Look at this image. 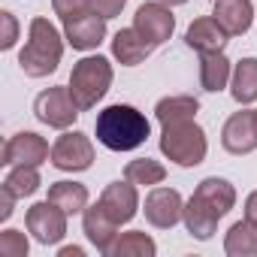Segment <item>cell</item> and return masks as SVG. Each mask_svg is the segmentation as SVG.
Segmentation results:
<instances>
[{"label": "cell", "mask_w": 257, "mask_h": 257, "mask_svg": "<svg viewBox=\"0 0 257 257\" xmlns=\"http://www.w3.org/2000/svg\"><path fill=\"white\" fill-rule=\"evenodd\" d=\"M158 254V242L146 233V230H127L115 239L109 257H155Z\"/></svg>", "instance_id": "25"}, {"label": "cell", "mask_w": 257, "mask_h": 257, "mask_svg": "<svg viewBox=\"0 0 257 257\" xmlns=\"http://www.w3.org/2000/svg\"><path fill=\"white\" fill-rule=\"evenodd\" d=\"M200 112V100L191 97V94H170V97H161L158 106H155V118L158 124H179V121H194Z\"/></svg>", "instance_id": "22"}, {"label": "cell", "mask_w": 257, "mask_h": 257, "mask_svg": "<svg viewBox=\"0 0 257 257\" xmlns=\"http://www.w3.org/2000/svg\"><path fill=\"white\" fill-rule=\"evenodd\" d=\"M124 179H131L137 188H155V185H164L167 167L155 158H137V161H127Z\"/></svg>", "instance_id": "27"}, {"label": "cell", "mask_w": 257, "mask_h": 257, "mask_svg": "<svg viewBox=\"0 0 257 257\" xmlns=\"http://www.w3.org/2000/svg\"><path fill=\"white\" fill-rule=\"evenodd\" d=\"M94 143L82 131H61V137L52 143V167L61 173H85L94 167Z\"/></svg>", "instance_id": "6"}, {"label": "cell", "mask_w": 257, "mask_h": 257, "mask_svg": "<svg viewBox=\"0 0 257 257\" xmlns=\"http://www.w3.org/2000/svg\"><path fill=\"white\" fill-rule=\"evenodd\" d=\"M94 134H97V143L109 152H134L146 146V140L152 137V124L137 106L112 103L103 112H97Z\"/></svg>", "instance_id": "1"}, {"label": "cell", "mask_w": 257, "mask_h": 257, "mask_svg": "<svg viewBox=\"0 0 257 257\" xmlns=\"http://www.w3.org/2000/svg\"><path fill=\"white\" fill-rule=\"evenodd\" d=\"M34 115L40 124L52 127V131H70V127L79 121L82 109L70 94V85H55L37 94L34 100Z\"/></svg>", "instance_id": "5"}, {"label": "cell", "mask_w": 257, "mask_h": 257, "mask_svg": "<svg viewBox=\"0 0 257 257\" xmlns=\"http://www.w3.org/2000/svg\"><path fill=\"white\" fill-rule=\"evenodd\" d=\"M242 209H245V218L257 227V191H251V194L245 197V206H242Z\"/></svg>", "instance_id": "33"}, {"label": "cell", "mask_w": 257, "mask_h": 257, "mask_svg": "<svg viewBox=\"0 0 257 257\" xmlns=\"http://www.w3.org/2000/svg\"><path fill=\"white\" fill-rule=\"evenodd\" d=\"M164 4H170V7H185L188 0H164Z\"/></svg>", "instance_id": "35"}, {"label": "cell", "mask_w": 257, "mask_h": 257, "mask_svg": "<svg viewBox=\"0 0 257 257\" xmlns=\"http://www.w3.org/2000/svg\"><path fill=\"white\" fill-rule=\"evenodd\" d=\"M118 227H121V224H118V221L103 209V203H100V200L82 212V230H85V239H88L100 254H106V257H109V251H112L115 239L121 236V233H118Z\"/></svg>", "instance_id": "13"}, {"label": "cell", "mask_w": 257, "mask_h": 257, "mask_svg": "<svg viewBox=\"0 0 257 257\" xmlns=\"http://www.w3.org/2000/svg\"><path fill=\"white\" fill-rule=\"evenodd\" d=\"M218 215L206 206V203H200L194 194L185 200V212H182V224H185V230L197 239V242H209L215 233H218Z\"/></svg>", "instance_id": "18"}, {"label": "cell", "mask_w": 257, "mask_h": 257, "mask_svg": "<svg viewBox=\"0 0 257 257\" xmlns=\"http://www.w3.org/2000/svg\"><path fill=\"white\" fill-rule=\"evenodd\" d=\"M152 52H155V49L134 31V25H131V28H121V31L112 37V58H115L121 67H140Z\"/></svg>", "instance_id": "19"}, {"label": "cell", "mask_w": 257, "mask_h": 257, "mask_svg": "<svg viewBox=\"0 0 257 257\" xmlns=\"http://www.w3.org/2000/svg\"><path fill=\"white\" fill-rule=\"evenodd\" d=\"M194 197H197L200 203H206L218 218H224V215L236 206V188H233V182H227V179H221V176L203 179V182L194 188Z\"/></svg>", "instance_id": "17"}, {"label": "cell", "mask_w": 257, "mask_h": 257, "mask_svg": "<svg viewBox=\"0 0 257 257\" xmlns=\"http://www.w3.org/2000/svg\"><path fill=\"white\" fill-rule=\"evenodd\" d=\"M64 31H58L49 19L37 16L28 25V43L19 52V70L28 79H46L58 70L64 58Z\"/></svg>", "instance_id": "2"}, {"label": "cell", "mask_w": 257, "mask_h": 257, "mask_svg": "<svg viewBox=\"0 0 257 257\" xmlns=\"http://www.w3.org/2000/svg\"><path fill=\"white\" fill-rule=\"evenodd\" d=\"M52 161V149L46 143V137L34 134V131H19L16 137L7 140L4 146V155H0V164L4 167H43Z\"/></svg>", "instance_id": "10"}, {"label": "cell", "mask_w": 257, "mask_h": 257, "mask_svg": "<svg viewBox=\"0 0 257 257\" xmlns=\"http://www.w3.org/2000/svg\"><path fill=\"white\" fill-rule=\"evenodd\" d=\"M67 221L70 215L64 209H58L55 203L43 200V203H34L28 212H25V227L28 233L34 236V242L40 245H61V239L67 236Z\"/></svg>", "instance_id": "8"}, {"label": "cell", "mask_w": 257, "mask_h": 257, "mask_svg": "<svg viewBox=\"0 0 257 257\" xmlns=\"http://www.w3.org/2000/svg\"><path fill=\"white\" fill-rule=\"evenodd\" d=\"M106 22L109 19H103V16H97V13H82V16H73V19H67L64 22V40H67V46H73L76 52H94L103 40H106Z\"/></svg>", "instance_id": "12"}, {"label": "cell", "mask_w": 257, "mask_h": 257, "mask_svg": "<svg viewBox=\"0 0 257 257\" xmlns=\"http://www.w3.org/2000/svg\"><path fill=\"white\" fill-rule=\"evenodd\" d=\"M100 203L118 224H131L140 212V191L131 179H118V182H109L103 188Z\"/></svg>", "instance_id": "14"}, {"label": "cell", "mask_w": 257, "mask_h": 257, "mask_svg": "<svg viewBox=\"0 0 257 257\" xmlns=\"http://www.w3.org/2000/svg\"><path fill=\"white\" fill-rule=\"evenodd\" d=\"M230 97H233L239 106L257 103V58H242V61L233 64Z\"/></svg>", "instance_id": "23"}, {"label": "cell", "mask_w": 257, "mask_h": 257, "mask_svg": "<svg viewBox=\"0 0 257 257\" xmlns=\"http://www.w3.org/2000/svg\"><path fill=\"white\" fill-rule=\"evenodd\" d=\"M224 254L227 257H257V227L242 218L224 233Z\"/></svg>", "instance_id": "24"}, {"label": "cell", "mask_w": 257, "mask_h": 257, "mask_svg": "<svg viewBox=\"0 0 257 257\" xmlns=\"http://www.w3.org/2000/svg\"><path fill=\"white\" fill-rule=\"evenodd\" d=\"M58 257H85V248H79V245H64V248H58Z\"/></svg>", "instance_id": "34"}, {"label": "cell", "mask_w": 257, "mask_h": 257, "mask_svg": "<svg viewBox=\"0 0 257 257\" xmlns=\"http://www.w3.org/2000/svg\"><path fill=\"white\" fill-rule=\"evenodd\" d=\"M233 79V64L224 52H209L200 55V85L209 94H221L224 88H230Z\"/></svg>", "instance_id": "21"}, {"label": "cell", "mask_w": 257, "mask_h": 257, "mask_svg": "<svg viewBox=\"0 0 257 257\" xmlns=\"http://www.w3.org/2000/svg\"><path fill=\"white\" fill-rule=\"evenodd\" d=\"M16 194L13 191H7L4 185H0V221H10L13 218V212H16Z\"/></svg>", "instance_id": "32"}, {"label": "cell", "mask_w": 257, "mask_h": 257, "mask_svg": "<svg viewBox=\"0 0 257 257\" xmlns=\"http://www.w3.org/2000/svg\"><path fill=\"white\" fill-rule=\"evenodd\" d=\"M31 251V242L22 230H4L0 233V257H28Z\"/></svg>", "instance_id": "28"}, {"label": "cell", "mask_w": 257, "mask_h": 257, "mask_svg": "<svg viewBox=\"0 0 257 257\" xmlns=\"http://www.w3.org/2000/svg\"><path fill=\"white\" fill-rule=\"evenodd\" d=\"M4 185L7 191H13L19 200H25V197H34L40 188H43V176H40V167H25V164H19V167H10V173L4 176Z\"/></svg>", "instance_id": "26"}, {"label": "cell", "mask_w": 257, "mask_h": 257, "mask_svg": "<svg viewBox=\"0 0 257 257\" xmlns=\"http://www.w3.org/2000/svg\"><path fill=\"white\" fill-rule=\"evenodd\" d=\"M112 79H115V70L106 55H85L82 61L73 64L67 85H70V94L79 103V109L88 112L109 94Z\"/></svg>", "instance_id": "4"}, {"label": "cell", "mask_w": 257, "mask_h": 257, "mask_svg": "<svg viewBox=\"0 0 257 257\" xmlns=\"http://www.w3.org/2000/svg\"><path fill=\"white\" fill-rule=\"evenodd\" d=\"M221 146L230 155H251L257 152V124H254V109H239L233 112L224 127H221Z\"/></svg>", "instance_id": "11"}, {"label": "cell", "mask_w": 257, "mask_h": 257, "mask_svg": "<svg viewBox=\"0 0 257 257\" xmlns=\"http://www.w3.org/2000/svg\"><path fill=\"white\" fill-rule=\"evenodd\" d=\"M158 146H161V155L182 170L200 167L209 155V140H206V131L197 124V118L179 121V124H164Z\"/></svg>", "instance_id": "3"}, {"label": "cell", "mask_w": 257, "mask_h": 257, "mask_svg": "<svg viewBox=\"0 0 257 257\" xmlns=\"http://www.w3.org/2000/svg\"><path fill=\"white\" fill-rule=\"evenodd\" d=\"M88 7H91V13H97L103 19H115V16L124 13L127 0H88Z\"/></svg>", "instance_id": "31"}, {"label": "cell", "mask_w": 257, "mask_h": 257, "mask_svg": "<svg viewBox=\"0 0 257 257\" xmlns=\"http://www.w3.org/2000/svg\"><path fill=\"white\" fill-rule=\"evenodd\" d=\"M254 124H257V109H254Z\"/></svg>", "instance_id": "36"}, {"label": "cell", "mask_w": 257, "mask_h": 257, "mask_svg": "<svg viewBox=\"0 0 257 257\" xmlns=\"http://www.w3.org/2000/svg\"><path fill=\"white\" fill-rule=\"evenodd\" d=\"M0 22H4V37H0V49L10 52V49H16V43H19V19H16L10 10H4V13H0Z\"/></svg>", "instance_id": "29"}, {"label": "cell", "mask_w": 257, "mask_h": 257, "mask_svg": "<svg viewBox=\"0 0 257 257\" xmlns=\"http://www.w3.org/2000/svg\"><path fill=\"white\" fill-rule=\"evenodd\" d=\"M182 212H185V197L176 188L167 185H155L146 194L143 203V215L155 230H173L176 224H182Z\"/></svg>", "instance_id": "9"}, {"label": "cell", "mask_w": 257, "mask_h": 257, "mask_svg": "<svg viewBox=\"0 0 257 257\" xmlns=\"http://www.w3.org/2000/svg\"><path fill=\"white\" fill-rule=\"evenodd\" d=\"M49 203H55L58 209H64L70 218L73 215H82L88 206H91V194L82 182H73V179H61V182H52L49 185Z\"/></svg>", "instance_id": "20"}, {"label": "cell", "mask_w": 257, "mask_h": 257, "mask_svg": "<svg viewBox=\"0 0 257 257\" xmlns=\"http://www.w3.org/2000/svg\"><path fill=\"white\" fill-rule=\"evenodd\" d=\"M185 43L188 49H194L197 55H209V52H224L227 43H230V34L218 25L215 16H203V19H194L185 31Z\"/></svg>", "instance_id": "15"}, {"label": "cell", "mask_w": 257, "mask_h": 257, "mask_svg": "<svg viewBox=\"0 0 257 257\" xmlns=\"http://www.w3.org/2000/svg\"><path fill=\"white\" fill-rule=\"evenodd\" d=\"M134 31L152 46V49H161L173 31H176V16H173V7L164 4V0H146V4L137 7L134 13Z\"/></svg>", "instance_id": "7"}, {"label": "cell", "mask_w": 257, "mask_h": 257, "mask_svg": "<svg viewBox=\"0 0 257 257\" xmlns=\"http://www.w3.org/2000/svg\"><path fill=\"white\" fill-rule=\"evenodd\" d=\"M212 16L230 37H245L254 25V4L251 0H215Z\"/></svg>", "instance_id": "16"}, {"label": "cell", "mask_w": 257, "mask_h": 257, "mask_svg": "<svg viewBox=\"0 0 257 257\" xmlns=\"http://www.w3.org/2000/svg\"><path fill=\"white\" fill-rule=\"evenodd\" d=\"M91 7H88V0H52V13L61 19V22H67V19H73V16H82V13H88Z\"/></svg>", "instance_id": "30"}]
</instances>
